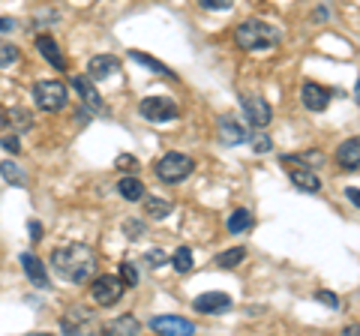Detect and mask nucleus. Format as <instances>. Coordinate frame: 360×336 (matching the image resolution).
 <instances>
[{
	"label": "nucleus",
	"instance_id": "1",
	"mask_svg": "<svg viewBox=\"0 0 360 336\" xmlns=\"http://www.w3.org/2000/svg\"><path fill=\"white\" fill-rule=\"evenodd\" d=\"M51 267L63 283L84 285L90 276L96 273V252L87 243H63L51 252Z\"/></svg>",
	"mask_w": 360,
	"mask_h": 336
},
{
	"label": "nucleus",
	"instance_id": "2",
	"mask_svg": "<svg viewBox=\"0 0 360 336\" xmlns=\"http://www.w3.org/2000/svg\"><path fill=\"white\" fill-rule=\"evenodd\" d=\"M234 42L243 49V51H270L283 42V30L267 25L262 18H246L234 30Z\"/></svg>",
	"mask_w": 360,
	"mask_h": 336
},
{
	"label": "nucleus",
	"instance_id": "3",
	"mask_svg": "<svg viewBox=\"0 0 360 336\" xmlns=\"http://www.w3.org/2000/svg\"><path fill=\"white\" fill-rule=\"evenodd\" d=\"M153 172H156V177H160L162 183H180V181H186V177L195 172V160L193 156H186V153H180V150H172L153 165Z\"/></svg>",
	"mask_w": 360,
	"mask_h": 336
},
{
	"label": "nucleus",
	"instance_id": "4",
	"mask_svg": "<svg viewBox=\"0 0 360 336\" xmlns=\"http://www.w3.org/2000/svg\"><path fill=\"white\" fill-rule=\"evenodd\" d=\"M33 103H37V108L42 111H60L66 105V84L58 82V78H45V82H37L33 84Z\"/></svg>",
	"mask_w": 360,
	"mask_h": 336
},
{
	"label": "nucleus",
	"instance_id": "5",
	"mask_svg": "<svg viewBox=\"0 0 360 336\" xmlns=\"http://www.w3.org/2000/svg\"><path fill=\"white\" fill-rule=\"evenodd\" d=\"M123 291H127V283L120 279V273H103L94 279V285H90V295L99 306H115L120 304Z\"/></svg>",
	"mask_w": 360,
	"mask_h": 336
},
{
	"label": "nucleus",
	"instance_id": "6",
	"mask_svg": "<svg viewBox=\"0 0 360 336\" xmlns=\"http://www.w3.org/2000/svg\"><path fill=\"white\" fill-rule=\"evenodd\" d=\"M240 105L246 111V120H250L252 129H267L270 120H274V108L262 93H240Z\"/></svg>",
	"mask_w": 360,
	"mask_h": 336
},
{
	"label": "nucleus",
	"instance_id": "7",
	"mask_svg": "<svg viewBox=\"0 0 360 336\" xmlns=\"http://www.w3.org/2000/svg\"><path fill=\"white\" fill-rule=\"evenodd\" d=\"M141 117L144 120H150V123H168V120H174L180 115V108L174 99H168V96H148V99H141Z\"/></svg>",
	"mask_w": 360,
	"mask_h": 336
},
{
	"label": "nucleus",
	"instance_id": "8",
	"mask_svg": "<svg viewBox=\"0 0 360 336\" xmlns=\"http://www.w3.org/2000/svg\"><path fill=\"white\" fill-rule=\"evenodd\" d=\"M217 132H219V141L225 148H238V144L250 141V127L238 120V115H222L217 120Z\"/></svg>",
	"mask_w": 360,
	"mask_h": 336
},
{
	"label": "nucleus",
	"instance_id": "9",
	"mask_svg": "<svg viewBox=\"0 0 360 336\" xmlns=\"http://www.w3.org/2000/svg\"><path fill=\"white\" fill-rule=\"evenodd\" d=\"M193 306H195V312H201V316H222V312H229L234 304L225 291H205V295L195 297Z\"/></svg>",
	"mask_w": 360,
	"mask_h": 336
},
{
	"label": "nucleus",
	"instance_id": "10",
	"mask_svg": "<svg viewBox=\"0 0 360 336\" xmlns=\"http://www.w3.org/2000/svg\"><path fill=\"white\" fill-rule=\"evenodd\" d=\"M300 99H303V105H307L309 111H324L330 105L333 91H330V87H324V84H315V82H303Z\"/></svg>",
	"mask_w": 360,
	"mask_h": 336
},
{
	"label": "nucleus",
	"instance_id": "11",
	"mask_svg": "<svg viewBox=\"0 0 360 336\" xmlns=\"http://www.w3.org/2000/svg\"><path fill=\"white\" fill-rule=\"evenodd\" d=\"M150 328L162 336H193L195 333V324L189 318H180V316H160L150 321Z\"/></svg>",
	"mask_w": 360,
	"mask_h": 336
},
{
	"label": "nucleus",
	"instance_id": "12",
	"mask_svg": "<svg viewBox=\"0 0 360 336\" xmlns=\"http://www.w3.org/2000/svg\"><path fill=\"white\" fill-rule=\"evenodd\" d=\"M120 72V60L115 54H96V58H90L87 63V75L94 78V82H105V78H115Z\"/></svg>",
	"mask_w": 360,
	"mask_h": 336
},
{
	"label": "nucleus",
	"instance_id": "13",
	"mask_svg": "<svg viewBox=\"0 0 360 336\" xmlns=\"http://www.w3.org/2000/svg\"><path fill=\"white\" fill-rule=\"evenodd\" d=\"M72 87H75V93L82 96L84 108H90V111H103L105 108L103 96H99V91L94 87V78H90V75H75L72 78Z\"/></svg>",
	"mask_w": 360,
	"mask_h": 336
},
{
	"label": "nucleus",
	"instance_id": "14",
	"mask_svg": "<svg viewBox=\"0 0 360 336\" xmlns=\"http://www.w3.org/2000/svg\"><path fill=\"white\" fill-rule=\"evenodd\" d=\"M288 177H291V183H295L300 193H309V195H315V193H321V177L312 172L309 165H291L288 168Z\"/></svg>",
	"mask_w": 360,
	"mask_h": 336
},
{
	"label": "nucleus",
	"instance_id": "15",
	"mask_svg": "<svg viewBox=\"0 0 360 336\" xmlns=\"http://www.w3.org/2000/svg\"><path fill=\"white\" fill-rule=\"evenodd\" d=\"M336 165L345 168V172H360V136L348 138L336 148Z\"/></svg>",
	"mask_w": 360,
	"mask_h": 336
},
{
	"label": "nucleus",
	"instance_id": "16",
	"mask_svg": "<svg viewBox=\"0 0 360 336\" xmlns=\"http://www.w3.org/2000/svg\"><path fill=\"white\" fill-rule=\"evenodd\" d=\"M37 51H39L42 58L54 66V70H60V72L66 70V58H63V51H60L58 42H54V39L49 37V33H39V37H37Z\"/></svg>",
	"mask_w": 360,
	"mask_h": 336
},
{
	"label": "nucleus",
	"instance_id": "17",
	"mask_svg": "<svg viewBox=\"0 0 360 336\" xmlns=\"http://www.w3.org/2000/svg\"><path fill=\"white\" fill-rule=\"evenodd\" d=\"M21 267H25L27 279H30V283L37 285V288H51L49 273H45V264H42L33 252H21Z\"/></svg>",
	"mask_w": 360,
	"mask_h": 336
},
{
	"label": "nucleus",
	"instance_id": "18",
	"mask_svg": "<svg viewBox=\"0 0 360 336\" xmlns=\"http://www.w3.org/2000/svg\"><path fill=\"white\" fill-rule=\"evenodd\" d=\"M90 321H94V312H84L82 306H75L72 312H66V316H63L60 328H63L66 333H82L84 324H90Z\"/></svg>",
	"mask_w": 360,
	"mask_h": 336
},
{
	"label": "nucleus",
	"instance_id": "19",
	"mask_svg": "<svg viewBox=\"0 0 360 336\" xmlns=\"http://www.w3.org/2000/svg\"><path fill=\"white\" fill-rule=\"evenodd\" d=\"M144 189H148V186H144L135 174H127V177H123V181L117 183V193H120L123 201H141V198H144Z\"/></svg>",
	"mask_w": 360,
	"mask_h": 336
},
{
	"label": "nucleus",
	"instance_id": "20",
	"mask_svg": "<svg viewBox=\"0 0 360 336\" xmlns=\"http://www.w3.org/2000/svg\"><path fill=\"white\" fill-rule=\"evenodd\" d=\"M129 58L135 60V63H141V66H148L150 72H156V75H165V78H174V72L168 70V66L162 63V60H156V58H150V54H144V51H132Z\"/></svg>",
	"mask_w": 360,
	"mask_h": 336
},
{
	"label": "nucleus",
	"instance_id": "21",
	"mask_svg": "<svg viewBox=\"0 0 360 336\" xmlns=\"http://www.w3.org/2000/svg\"><path fill=\"white\" fill-rule=\"evenodd\" d=\"M243 259H246V250L243 246H234V250H225V252L217 255V267H222V271H234Z\"/></svg>",
	"mask_w": 360,
	"mask_h": 336
},
{
	"label": "nucleus",
	"instance_id": "22",
	"mask_svg": "<svg viewBox=\"0 0 360 336\" xmlns=\"http://www.w3.org/2000/svg\"><path fill=\"white\" fill-rule=\"evenodd\" d=\"M252 222H255V219H252L250 210H243V207H240V210H234V214L229 217V231H231V234L250 231V228H252Z\"/></svg>",
	"mask_w": 360,
	"mask_h": 336
},
{
	"label": "nucleus",
	"instance_id": "23",
	"mask_svg": "<svg viewBox=\"0 0 360 336\" xmlns=\"http://www.w3.org/2000/svg\"><path fill=\"white\" fill-rule=\"evenodd\" d=\"M144 214H148L150 219H165L168 214H172V201H165V198H148V201H144Z\"/></svg>",
	"mask_w": 360,
	"mask_h": 336
},
{
	"label": "nucleus",
	"instance_id": "24",
	"mask_svg": "<svg viewBox=\"0 0 360 336\" xmlns=\"http://www.w3.org/2000/svg\"><path fill=\"white\" fill-rule=\"evenodd\" d=\"M6 123H9L13 129H18V132H27V129L33 127V117H30L27 108H13V111L6 115Z\"/></svg>",
	"mask_w": 360,
	"mask_h": 336
},
{
	"label": "nucleus",
	"instance_id": "25",
	"mask_svg": "<svg viewBox=\"0 0 360 336\" xmlns=\"http://www.w3.org/2000/svg\"><path fill=\"white\" fill-rule=\"evenodd\" d=\"M193 250H189V246H180V250L172 255V267H174V271L177 273H189V271H193Z\"/></svg>",
	"mask_w": 360,
	"mask_h": 336
},
{
	"label": "nucleus",
	"instance_id": "26",
	"mask_svg": "<svg viewBox=\"0 0 360 336\" xmlns=\"http://www.w3.org/2000/svg\"><path fill=\"white\" fill-rule=\"evenodd\" d=\"M139 318H132V316H120V318H115L108 324V330L111 333H120V336H127V333H139Z\"/></svg>",
	"mask_w": 360,
	"mask_h": 336
},
{
	"label": "nucleus",
	"instance_id": "27",
	"mask_svg": "<svg viewBox=\"0 0 360 336\" xmlns=\"http://www.w3.org/2000/svg\"><path fill=\"white\" fill-rule=\"evenodd\" d=\"M0 174H4V181L9 183H15V186H25V172L13 162V160H6V162H0Z\"/></svg>",
	"mask_w": 360,
	"mask_h": 336
},
{
	"label": "nucleus",
	"instance_id": "28",
	"mask_svg": "<svg viewBox=\"0 0 360 336\" xmlns=\"http://www.w3.org/2000/svg\"><path fill=\"white\" fill-rule=\"evenodd\" d=\"M18 58H21L18 46H13V42H6V39H0V70H4V66H13Z\"/></svg>",
	"mask_w": 360,
	"mask_h": 336
},
{
	"label": "nucleus",
	"instance_id": "29",
	"mask_svg": "<svg viewBox=\"0 0 360 336\" xmlns=\"http://www.w3.org/2000/svg\"><path fill=\"white\" fill-rule=\"evenodd\" d=\"M120 279L127 283V288H135L139 285V267L132 261H120Z\"/></svg>",
	"mask_w": 360,
	"mask_h": 336
},
{
	"label": "nucleus",
	"instance_id": "30",
	"mask_svg": "<svg viewBox=\"0 0 360 336\" xmlns=\"http://www.w3.org/2000/svg\"><path fill=\"white\" fill-rule=\"evenodd\" d=\"M115 168H120V172H127V174H135L139 172V160H135V156H129V153H120L117 160H115Z\"/></svg>",
	"mask_w": 360,
	"mask_h": 336
},
{
	"label": "nucleus",
	"instance_id": "31",
	"mask_svg": "<svg viewBox=\"0 0 360 336\" xmlns=\"http://www.w3.org/2000/svg\"><path fill=\"white\" fill-rule=\"evenodd\" d=\"M123 231H127L129 240H139L144 234V222L141 219H127V222H123Z\"/></svg>",
	"mask_w": 360,
	"mask_h": 336
},
{
	"label": "nucleus",
	"instance_id": "32",
	"mask_svg": "<svg viewBox=\"0 0 360 336\" xmlns=\"http://www.w3.org/2000/svg\"><path fill=\"white\" fill-rule=\"evenodd\" d=\"M201 9H210V13H222V9H231L234 0H198Z\"/></svg>",
	"mask_w": 360,
	"mask_h": 336
},
{
	"label": "nucleus",
	"instance_id": "33",
	"mask_svg": "<svg viewBox=\"0 0 360 336\" xmlns=\"http://www.w3.org/2000/svg\"><path fill=\"white\" fill-rule=\"evenodd\" d=\"M315 300L324 306H330V309H340V297H336L333 291H315Z\"/></svg>",
	"mask_w": 360,
	"mask_h": 336
},
{
	"label": "nucleus",
	"instance_id": "34",
	"mask_svg": "<svg viewBox=\"0 0 360 336\" xmlns=\"http://www.w3.org/2000/svg\"><path fill=\"white\" fill-rule=\"evenodd\" d=\"M144 261H148V267H153V271H156V267H162L168 261V255L162 250H150L148 255H144Z\"/></svg>",
	"mask_w": 360,
	"mask_h": 336
},
{
	"label": "nucleus",
	"instance_id": "35",
	"mask_svg": "<svg viewBox=\"0 0 360 336\" xmlns=\"http://www.w3.org/2000/svg\"><path fill=\"white\" fill-rule=\"evenodd\" d=\"M252 148H255V153H270L274 150V141H270V136H255Z\"/></svg>",
	"mask_w": 360,
	"mask_h": 336
},
{
	"label": "nucleus",
	"instance_id": "36",
	"mask_svg": "<svg viewBox=\"0 0 360 336\" xmlns=\"http://www.w3.org/2000/svg\"><path fill=\"white\" fill-rule=\"evenodd\" d=\"M0 148H4L6 153H21V144H18V138L15 136H4V138H0Z\"/></svg>",
	"mask_w": 360,
	"mask_h": 336
},
{
	"label": "nucleus",
	"instance_id": "37",
	"mask_svg": "<svg viewBox=\"0 0 360 336\" xmlns=\"http://www.w3.org/2000/svg\"><path fill=\"white\" fill-rule=\"evenodd\" d=\"M27 231H30V240H33V243L42 240V226H39L37 219H30V222H27Z\"/></svg>",
	"mask_w": 360,
	"mask_h": 336
},
{
	"label": "nucleus",
	"instance_id": "38",
	"mask_svg": "<svg viewBox=\"0 0 360 336\" xmlns=\"http://www.w3.org/2000/svg\"><path fill=\"white\" fill-rule=\"evenodd\" d=\"M18 25H15V18H6V15H0V33H13Z\"/></svg>",
	"mask_w": 360,
	"mask_h": 336
},
{
	"label": "nucleus",
	"instance_id": "39",
	"mask_svg": "<svg viewBox=\"0 0 360 336\" xmlns=\"http://www.w3.org/2000/svg\"><path fill=\"white\" fill-rule=\"evenodd\" d=\"M345 198L352 201L354 207H360V189H357V186H348V189H345Z\"/></svg>",
	"mask_w": 360,
	"mask_h": 336
},
{
	"label": "nucleus",
	"instance_id": "40",
	"mask_svg": "<svg viewBox=\"0 0 360 336\" xmlns=\"http://www.w3.org/2000/svg\"><path fill=\"white\" fill-rule=\"evenodd\" d=\"M330 13H328V9H324V6H319V9H315V18H328Z\"/></svg>",
	"mask_w": 360,
	"mask_h": 336
},
{
	"label": "nucleus",
	"instance_id": "41",
	"mask_svg": "<svg viewBox=\"0 0 360 336\" xmlns=\"http://www.w3.org/2000/svg\"><path fill=\"white\" fill-rule=\"evenodd\" d=\"M345 333H352V336H360V324H352V328H345Z\"/></svg>",
	"mask_w": 360,
	"mask_h": 336
},
{
	"label": "nucleus",
	"instance_id": "42",
	"mask_svg": "<svg viewBox=\"0 0 360 336\" xmlns=\"http://www.w3.org/2000/svg\"><path fill=\"white\" fill-rule=\"evenodd\" d=\"M354 103L360 105V78H357V84H354Z\"/></svg>",
	"mask_w": 360,
	"mask_h": 336
},
{
	"label": "nucleus",
	"instance_id": "43",
	"mask_svg": "<svg viewBox=\"0 0 360 336\" xmlns=\"http://www.w3.org/2000/svg\"><path fill=\"white\" fill-rule=\"evenodd\" d=\"M0 117H4V105H0Z\"/></svg>",
	"mask_w": 360,
	"mask_h": 336
}]
</instances>
